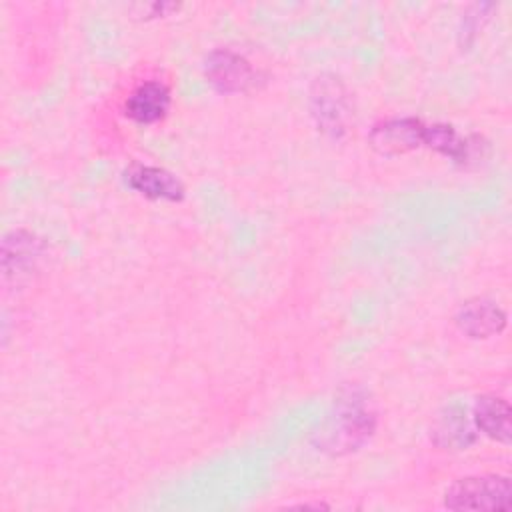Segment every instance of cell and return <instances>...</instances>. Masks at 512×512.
Returning <instances> with one entry per match:
<instances>
[{"label":"cell","mask_w":512,"mask_h":512,"mask_svg":"<svg viewBox=\"0 0 512 512\" xmlns=\"http://www.w3.org/2000/svg\"><path fill=\"white\" fill-rule=\"evenodd\" d=\"M376 428V414L358 390H350L334 402V410L328 416L320 432H316V446L330 454H348L364 446Z\"/></svg>","instance_id":"1"},{"label":"cell","mask_w":512,"mask_h":512,"mask_svg":"<svg viewBox=\"0 0 512 512\" xmlns=\"http://www.w3.org/2000/svg\"><path fill=\"white\" fill-rule=\"evenodd\" d=\"M310 116L316 128L328 138H342L352 122V106L340 78L332 74L318 76L310 86L308 96Z\"/></svg>","instance_id":"2"},{"label":"cell","mask_w":512,"mask_h":512,"mask_svg":"<svg viewBox=\"0 0 512 512\" xmlns=\"http://www.w3.org/2000/svg\"><path fill=\"white\" fill-rule=\"evenodd\" d=\"M512 484L502 474H478L452 482L444 492V506L450 510H508Z\"/></svg>","instance_id":"3"},{"label":"cell","mask_w":512,"mask_h":512,"mask_svg":"<svg viewBox=\"0 0 512 512\" xmlns=\"http://www.w3.org/2000/svg\"><path fill=\"white\" fill-rule=\"evenodd\" d=\"M48 252L46 242L24 228L12 230L2 240V278L6 284H22L38 272L44 256Z\"/></svg>","instance_id":"4"},{"label":"cell","mask_w":512,"mask_h":512,"mask_svg":"<svg viewBox=\"0 0 512 512\" xmlns=\"http://www.w3.org/2000/svg\"><path fill=\"white\" fill-rule=\"evenodd\" d=\"M204 78L220 94H244L256 86L258 72L244 54L214 48L204 58Z\"/></svg>","instance_id":"5"},{"label":"cell","mask_w":512,"mask_h":512,"mask_svg":"<svg viewBox=\"0 0 512 512\" xmlns=\"http://www.w3.org/2000/svg\"><path fill=\"white\" fill-rule=\"evenodd\" d=\"M424 128H426V122L414 116L388 118L372 126L368 134V142L378 154L394 158V156H402L422 148Z\"/></svg>","instance_id":"6"},{"label":"cell","mask_w":512,"mask_h":512,"mask_svg":"<svg viewBox=\"0 0 512 512\" xmlns=\"http://www.w3.org/2000/svg\"><path fill=\"white\" fill-rule=\"evenodd\" d=\"M124 182L130 190L136 194L148 198V200H162V202H180L186 196V188L182 180L154 164H142L134 162L124 170Z\"/></svg>","instance_id":"7"},{"label":"cell","mask_w":512,"mask_h":512,"mask_svg":"<svg viewBox=\"0 0 512 512\" xmlns=\"http://www.w3.org/2000/svg\"><path fill=\"white\" fill-rule=\"evenodd\" d=\"M454 320L458 330L468 338L486 340L506 328L508 314L490 298H472L458 308Z\"/></svg>","instance_id":"8"},{"label":"cell","mask_w":512,"mask_h":512,"mask_svg":"<svg viewBox=\"0 0 512 512\" xmlns=\"http://www.w3.org/2000/svg\"><path fill=\"white\" fill-rule=\"evenodd\" d=\"M172 106V92L160 80H148L138 84L124 102V114L142 126L156 124L166 118Z\"/></svg>","instance_id":"9"},{"label":"cell","mask_w":512,"mask_h":512,"mask_svg":"<svg viewBox=\"0 0 512 512\" xmlns=\"http://www.w3.org/2000/svg\"><path fill=\"white\" fill-rule=\"evenodd\" d=\"M482 138L478 136H462L450 124H426L424 128V144L422 148H430L452 162L466 166L470 160H476L478 154L482 156Z\"/></svg>","instance_id":"10"},{"label":"cell","mask_w":512,"mask_h":512,"mask_svg":"<svg viewBox=\"0 0 512 512\" xmlns=\"http://www.w3.org/2000/svg\"><path fill=\"white\" fill-rule=\"evenodd\" d=\"M472 422L478 432L500 444H510L512 438V408L508 400L496 394H482L472 408Z\"/></svg>","instance_id":"11"},{"label":"cell","mask_w":512,"mask_h":512,"mask_svg":"<svg viewBox=\"0 0 512 512\" xmlns=\"http://www.w3.org/2000/svg\"><path fill=\"white\" fill-rule=\"evenodd\" d=\"M432 440L436 446L446 450H464L474 444L476 434L466 410L458 404L448 406L432 428Z\"/></svg>","instance_id":"12"}]
</instances>
